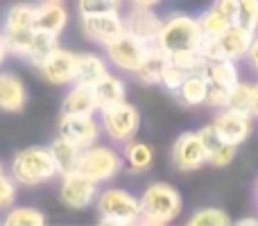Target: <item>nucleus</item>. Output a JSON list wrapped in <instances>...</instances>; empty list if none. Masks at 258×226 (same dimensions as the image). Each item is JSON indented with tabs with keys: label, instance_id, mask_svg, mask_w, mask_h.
I'll return each mask as SVG.
<instances>
[{
	"label": "nucleus",
	"instance_id": "f257e3e1",
	"mask_svg": "<svg viewBox=\"0 0 258 226\" xmlns=\"http://www.w3.org/2000/svg\"><path fill=\"white\" fill-rule=\"evenodd\" d=\"M183 210V197L172 183L154 181L141 195V224L165 226L172 224Z\"/></svg>",
	"mask_w": 258,
	"mask_h": 226
},
{
	"label": "nucleus",
	"instance_id": "f03ea898",
	"mask_svg": "<svg viewBox=\"0 0 258 226\" xmlns=\"http://www.w3.org/2000/svg\"><path fill=\"white\" fill-rule=\"evenodd\" d=\"M57 174L59 172L54 168L52 154H50L48 147H41V145L25 147V149L16 152V156L12 161V177L18 186L34 188L54 179Z\"/></svg>",
	"mask_w": 258,
	"mask_h": 226
},
{
	"label": "nucleus",
	"instance_id": "7ed1b4c3",
	"mask_svg": "<svg viewBox=\"0 0 258 226\" xmlns=\"http://www.w3.org/2000/svg\"><path fill=\"white\" fill-rule=\"evenodd\" d=\"M95 208L100 213V222L111 226L141 224V197L125 188H107L100 190L95 199Z\"/></svg>",
	"mask_w": 258,
	"mask_h": 226
},
{
	"label": "nucleus",
	"instance_id": "20e7f679",
	"mask_svg": "<svg viewBox=\"0 0 258 226\" xmlns=\"http://www.w3.org/2000/svg\"><path fill=\"white\" fill-rule=\"evenodd\" d=\"M200 43H202V30H200V23H197V16L174 12L163 18L156 45L165 54L179 52V50L200 48Z\"/></svg>",
	"mask_w": 258,
	"mask_h": 226
},
{
	"label": "nucleus",
	"instance_id": "39448f33",
	"mask_svg": "<svg viewBox=\"0 0 258 226\" xmlns=\"http://www.w3.org/2000/svg\"><path fill=\"white\" fill-rule=\"evenodd\" d=\"M122 168H125V161H122L120 152L111 145H100V142L82 149L80 163H77V172L100 186L113 181L122 172Z\"/></svg>",
	"mask_w": 258,
	"mask_h": 226
},
{
	"label": "nucleus",
	"instance_id": "423d86ee",
	"mask_svg": "<svg viewBox=\"0 0 258 226\" xmlns=\"http://www.w3.org/2000/svg\"><path fill=\"white\" fill-rule=\"evenodd\" d=\"M254 32L245 30L240 25H231L220 36H202L200 52L206 61L213 59H231V61H242L249 52V45L254 41Z\"/></svg>",
	"mask_w": 258,
	"mask_h": 226
},
{
	"label": "nucleus",
	"instance_id": "0eeeda50",
	"mask_svg": "<svg viewBox=\"0 0 258 226\" xmlns=\"http://www.w3.org/2000/svg\"><path fill=\"white\" fill-rule=\"evenodd\" d=\"M100 113V127L102 133L113 145H125L141 131V111L127 100L120 104H113L109 109H102Z\"/></svg>",
	"mask_w": 258,
	"mask_h": 226
},
{
	"label": "nucleus",
	"instance_id": "6e6552de",
	"mask_svg": "<svg viewBox=\"0 0 258 226\" xmlns=\"http://www.w3.org/2000/svg\"><path fill=\"white\" fill-rule=\"evenodd\" d=\"M170 163L177 172H195L209 165V152L197 131H183L170 149Z\"/></svg>",
	"mask_w": 258,
	"mask_h": 226
},
{
	"label": "nucleus",
	"instance_id": "1a4fd4ad",
	"mask_svg": "<svg viewBox=\"0 0 258 226\" xmlns=\"http://www.w3.org/2000/svg\"><path fill=\"white\" fill-rule=\"evenodd\" d=\"M100 195V183L91 181L89 177L75 172L61 174V186H59V199L63 206L73 210H84L95 204Z\"/></svg>",
	"mask_w": 258,
	"mask_h": 226
},
{
	"label": "nucleus",
	"instance_id": "9d476101",
	"mask_svg": "<svg viewBox=\"0 0 258 226\" xmlns=\"http://www.w3.org/2000/svg\"><path fill=\"white\" fill-rule=\"evenodd\" d=\"M254 115L247 111H238V109L224 107L220 109L218 115L213 118V129L218 131V136L229 145L240 147L242 142H247V138L254 131Z\"/></svg>",
	"mask_w": 258,
	"mask_h": 226
},
{
	"label": "nucleus",
	"instance_id": "9b49d317",
	"mask_svg": "<svg viewBox=\"0 0 258 226\" xmlns=\"http://www.w3.org/2000/svg\"><path fill=\"white\" fill-rule=\"evenodd\" d=\"M57 131L59 136L71 140L80 149L95 145L100 140V136H102V127H100V120H95V115H63L61 113Z\"/></svg>",
	"mask_w": 258,
	"mask_h": 226
},
{
	"label": "nucleus",
	"instance_id": "f8f14e48",
	"mask_svg": "<svg viewBox=\"0 0 258 226\" xmlns=\"http://www.w3.org/2000/svg\"><path fill=\"white\" fill-rule=\"evenodd\" d=\"M41 77L48 84L54 86H71L75 84V70H77V54L71 50H63L59 45L54 52H50L43 61L36 63Z\"/></svg>",
	"mask_w": 258,
	"mask_h": 226
},
{
	"label": "nucleus",
	"instance_id": "ddd939ff",
	"mask_svg": "<svg viewBox=\"0 0 258 226\" xmlns=\"http://www.w3.org/2000/svg\"><path fill=\"white\" fill-rule=\"evenodd\" d=\"M147 48L150 45L141 43L138 39H134L125 32L118 39H113L111 43L104 45V54H107L109 66H116L122 72H134L141 63V59L145 57Z\"/></svg>",
	"mask_w": 258,
	"mask_h": 226
},
{
	"label": "nucleus",
	"instance_id": "4468645a",
	"mask_svg": "<svg viewBox=\"0 0 258 226\" xmlns=\"http://www.w3.org/2000/svg\"><path fill=\"white\" fill-rule=\"evenodd\" d=\"M82 32L89 41L98 45H107L120 34H125V18L120 12L93 14V16H82Z\"/></svg>",
	"mask_w": 258,
	"mask_h": 226
},
{
	"label": "nucleus",
	"instance_id": "2eb2a0df",
	"mask_svg": "<svg viewBox=\"0 0 258 226\" xmlns=\"http://www.w3.org/2000/svg\"><path fill=\"white\" fill-rule=\"evenodd\" d=\"M125 32L134 39H138L145 45H154L159 39L161 25L163 18L154 12L152 7H129V12L125 14Z\"/></svg>",
	"mask_w": 258,
	"mask_h": 226
},
{
	"label": "nucleus",
	"instance_id": "dca6fc26",
	"mask_svg": "<svg viewBox=\"0 0 258 226\" xmlns=\"http://www.w3.org/2000/svg\"><path fill=\"white\" fill-rule=\"evenodd\" d=\"M202 75H204L209 89L231 93L233 86L240 82V68H238V61H231V59H213V61L204 63Z\"/></svg>",
	"mask_w": 258,
	"mask_h": 226
},
{
	"label": "nucleus",
	"instance_id": "f3484780",
	"mask_svg": "<svg viewBox=\"0 0 258 226\" xmlns=\"http://www.w3.org/2000/svg\"><path fill=\"white\" fill-rule=\"evenodd\" d=\"M168 68V54L159 48V45H150L145 52V57L141 59L138 68L132 72L143 86H161L163 72Z\"/></svg>",
	"mask_w": 258,
	"mask_h": 226
},
{
	"label": "nucleus",
	"instance_id": "a211bd4d",
	"mask_svg": "<svg viewBox=\"0 0 258 226\" xmlns=\"http://www.w3.org/2000/svg\"><path fill=\"white\" fill-rule=\"evenodd\" d=\"M30 93L23 80L14 72H0V111L18 113L25 109Z\"/></svg>",
	"mask_w": 258,
	"mask_h": 226
},
{
	"label": "nucleus",
	"instance_id": "6ab92c4d",
	"mask_svg": "<svg viewBox=\"0 0 258 226\" xmlns=\"http://www.w3.org/2000/svg\"><path fill=\"white\" fill-rule=\"evenodd\" d=\"M68 25V9L63 3H50L41 0L34 9V30L50 32V34H61Z\"/></svg>",
	"mask_w": 258,
	"mask_h": 226
},
{
	"label": "nucleus",
	"instance_id": "aec40b11",
	"mask_svg": "<svg viewBox=\"0 0 258 226\" xmlns=\"http://www.w3.org/2000/svg\"><path fill=\"white\" fill-rule=\"evenodd\" d=\"M61 113L63 115H95V113H98L93 86L75 82V84L68 89V93L63 95Z\"/></svg>",
	"mask_w": 258,
	"mask_h": 226
},
{
	"label": "nucleus",
	"instance_id": "412c9836",
	"mask_svg": "<svg viewBox=\"0 0 258 226\" xmlns=\"http://www.w3.org/2000/svg\"><path fill=\"white\" fill-rule=\"evenodd\" d=\"M93 95H95V104H98V111L109 109L113 104H120L127 100V86L113 72H107L102 80H98L93 84Z\"/></svg>",
	"mask_w": 258,
	"mask_h": 226
},
{
	"label": "nucleus",
	"instance_id": "4be33fe9",
	"mask_svg": "<svg viewBox=\"0 0 258 226\" xmlns=\"http://www.w3.org/2000/svg\"><path fill=\"white\" fill-rule=\"evenodd\" d=\"M107 72H109L107 57H100V54H95V52H82V54H77L75 82L93 86L95 82L102 80Z\"/></svg>",
	"mask_w": 258,
	"mask_h": 226
},
{
	"label": "nucleus",
	"instance_id": "5701e85b",
	"mask_svg": "<svg viewBox=\"0 0 258 226\" xmlns=\"http://www.w3.org/2000/svg\"><path fill=\"white\" fill-rule=\"evenodd\" d=\"M122 161L132 172H147L154 165V149L152 145H147L145 140L132 138L129 142L122 145Z\"/></svg>",
	"mask_w": 258,
	"mask_h": 226
},
{
	"label": "nucleus",
	"instance_id": "b1692460",
	"mask_svg": "<svg viewBox=\"0 0 258 226\" xmlns=\"http://www.w3.org/2000/svg\"><path fill=\"white\" fill-rule=\"evenodd\" d=\"M50 154H52V161H54V168H57L59 174H68V172H75L77 170V163H80V154L82 149L77 145H73L71 140L66 138L57 136L52 142L48 145Z\"/></svg>",
	"mask_w": 258,
	"mask_h": 226
},
{
	"label": "nucleus",
	"instance_id": "393cba45",
	"mask_svg": "<svg viewBox=\"0 0 258 226\" xmlns=\"http://www.w3.org/2000/svg\"><path fill=\"white\" fill-rule=\"evenodd\" d=\"M206 91H209V84H206L204 75L202 72H192L186 80L181 82L177 91H174V98L181 107H202L206 100Z\"/></svg>",
	"mask_w": 258,
	"mask_h": 226
},
{
	"label": "nucleus",
	"instance_id": "a878e982",
	"mask_svg": "<svg viewBox=\"0 0 258 226\" xmlns=\"http://www.w3.org/2000/svg\"><path fill=\"white\" fill-rule=\"evenodd\" d=\"M59 48V36L57 34H50V32H41V30H34V36L30 41V48H27V54L25 59L30 63H39L48 57L50 52Z\"/></svg>",
	"mask_w": 258,
	"mask_h": 226
},
{
	"label": "nucleus",
	"instance_id": "bb28decb",
	"mask_svg": "<svg viewBox=\"0 0 258 226\" xmlns=\"http://www.w3.org/2000/svg\"><path fill=\"white\" fill-rule=\"evenodd\" d=\"M0 34H3L5 43H7L9 54L25 59L30 41H32V36H34V27H3Z\"/></svg>",
	"mask_w": 258,
	"mask_h": 226
},
{
	"label": "nucleus",
	"instance_id": "cd10ccee",
	"mask_svg": "<svg viewBox=\"0 0 258 226\" xmlns=\"http://www.w3.org/2000/svg\"><path fill=\"white\" fill-rule=\"evenodd\" d=\"M197 23H200L202 36H220L222 32H227L229 27L233 25L215 5H211L206 12H202L200 16H197Z\"/></svg>",
	"mask_w": 258,
	"mask_h": 226
},
{
	"label": "nucleus",
	"instance_id": "c85d7f7f",
	"mask_svg": "<svg viewBox=\"0 0 258 226\" xmlns=\"http://www.w3.org/2000/svg\"><path fill=\"white\" fill-rule=\"evenodd\" d=\"M168 63L174 66L177 70L192 75V72H202L206 59L202 57L200 48H190V50H179V52H170L168 54Z\"/></svg>",
	"mask_w": 258,
	"mask_h": 226
},
{
	"label": "nucleus",
	"instance_id": "c756f323",
	"mask_svg": "<svg viewBox=\"0 0 258 226\" xmlns=\"http://www.w3.org/2000/svg\"><path fill=\"white\" fill-rule=\"evenodd\" d=\"M48 222L39 208H30V206H12L5 215L3 224L7 226H43Z\"/></svg>",
	"mask_w": 258,
	"mask_h": 226
},
{
	"label": "nucleus",
	"instance_id": "7c9ffc66",
	"mask_svg": "<svg viewBox=\"0 0 258 226\" xmlns=\"http://www.w3.org/2000/svg\"><path fill=\"white\" fill-rule=\"evenodd\" d=\"M233 219L229 217V213L220 206H202V208L192 210V215L188 217L190 226H227Z\"/></svg>",
	"mask_w": 258,
	"mask_h": 226
},
{
	"label": "nucleus",
	"instance_id": "2f4dec72",
	"mask_svg": "<svg viewBox=\"0 0 258 226\" xmlns=\"http://www.w3.org/2000/svg\"><path fill=\"white\" fill-rule=\"evenodd\" d=\"M34 9L32 3H16L5 12L3 27H34Z\"/></svg>",
	"mask_w": 258,
	"mask_h": 226
},
{
	"label": "nucleus",
	"instance_id": "473e14b6",
	"mask_svg": "<svg viewBox=\"0 0 258 226\" xmlns=\"http://www.w3.org/2000/svg\"><path fill=\"white\" fill-rule=\"evenodd\" d=\"M251 98H254V84L240 80L236 86H233L231 95H229V107L238 109V111L251 113Z\"/></svg>",
	"mask_w": 258,
	"mask_h": 226
},
{
	"label": "nucleus",
	"instance_id": "72a5a7b5",
	"mask_svg": "<svg viewBox=\"0 0 258 226\" xmlns=\"http://www.w3.org/2000/svg\"><path fill=\"white\" fill-rule=\"evenodd\" d=\"M120 7H122V0H77V12H80V16L120 12Z\"/></svg>",
	"mask_w": 258,
	"mask_h": 226
},
{
	"label": "nucleus",
	"instance_id": "f704fd0d",
	"mask_svg": "<svg viewBox=\"0 0 258 226\" xmlns=\"http://www.w3.org/2000/svg\"><path fill=\"white\" fill-rule=\"evenodd\" d=\"M238 25L258 34V0H238Z\"/></svg>",
	"mask_w": 258,
	"mask_h": 226
},
{
	"label": "nucleus",
	"instance_id": "c9c22d12",
	"mask_svg": "<svg viewBox=\"0 0 258 226\" xmlns=\"http://www.w3.org/2000/svg\"><path fill=\"white\" fill-rule=\"evenodd\" d=\"M238 156V147L236 145H229V142H220L218 147L209 152V165L213 168H229V165L236 161Z\"/></svg>",
	"mask_w": 258,
	"mask_h": 226
},
{
	"label": "nucleus",
	"instance_id": "e433bc0d",
	"mask_svg": "<svg viewBox=\"0 0 258 226\" xmlns=\"http://www.w3.org/2000/svg\"><path fill=\"white\" fill-rule=\"evenodd\" d=\"M16 188H18V183L14 181L12 174H0V210L7 213V210L14 206L16 195H18Z\"/></svg>",
	"mask_w": 258,
	"mask_h": 226
},
{
	"label": "nucleus",
	"instance_id": "4c0bfd02",
	"mask_svg": "<svg viewBox=\"0 0 258 226\" xmlns=\"http://www.w3.org/2000/svg\"><path fill=\"white\" fill-rule=\"evenodd\" d=\"M186 72H181V70H177L174 66H170L168 63V68H165V72H163V80H161V86H163L165 91H170V93H174V91L181 86V82L186 80Z\"/></svg>",
	"mask_w": 258,
	"mask_h": 226
},
{
	"label": "nucleus",
	"instance_id": "58836bf2",
	"mask_svg": "<svg viewBox=\"0 0 258 226\" xmlns=\"http://www.w3.org/2000/svg\"><path fill=\"white\" fill-rule=\"evenodd\" d=\"M245 61H247V66L251 68V72H256V75H258V34L254 36V41H251L249 52H247Z\"/></svg>",
	"mask_w": 258,
	"mask_h": 226
},
{
	"label": "nucleus",
	"instance_id": "ea45409f",
	"mask_svg": "<svg viewBox=\"0 0 258 226\" xmlns=\"http://www.w3.org/2000/svg\"><path fill=\"white\" fill-rule=\"evenodd\" d=\"M161 3L163 0H129V5H134V7H152V9H156Z\"/></svg>",
	"mask_w": 258,
	"mask_h": 226
},
{
	"label": "nucleus",
	"instance_id": "a19ab883",
	"mask_svg": "<svg viewBox=\"0 0 258 226\" xmlns=\"http://www.w3.org/2000/svg\"><path fill=\"white\" fill-rule=\"evenodd\" d=\"M236 224H240V226H254V224H258V215H247V217H240Z\"/></svg>",
	"mask_w": 258,
	"mask_h": 226
},
{
	"label": "nucleus",
	"instance_id": "79ce46f5",
	"mask_svg": "<svg viewBox=\"0 0 258 226\" xmlns=\"http://www.w3.org/2000/svg\"><path fill=\"white\" fill-rule=\"evenodd\" d=\"M251 115L258 118V82L254 84V98H251Z\"/></svg>",
	"mask_w": 258,
	"mask_h": 226
},
{
	"label": "nucleus",
	"instance_id": "37998d69",
	"mask_svg": "<svg viewBox=\"0 0 258 226\" xmlns=\"http://www.w3.org/2000/svg\"><path fill=\"white\" fill-rule=\"evenodd\" d=\"M7 54H9V50H7V43H5L3 34H0V66H3V61H5V59H7Z\"/></svg>",
	"mask_w": 258,
	"mask_h": 226
},
{
	"label": "nucleus",
	"instance_id": "c03bdc74",
	"mask_svg": "<svg viewBox=\"0 0 258 226\" xmlns=\"http://www.w3.org/2000/svg\"><path fill=\"white\" fill-rule=\"evenodd\" d=\"M256 206H258V181H256Z\"/></svg>",
	"mask_w": 258,
	"mask_h": 226
},
{
	"label": "nucleus",
	"instance_id": "a18cd8bd",
	"mask_svg": "<svg viewBox=\"0 0 258 226\" xmlns=\"http://www.w3.org/2000/svg\"><path fill=\"white\" fill-rule=\"evenodd\" d=\"M0 174H5V165L3 163H0Z\"/></svg>",
	"mask_w": 258,
	"mask_h": 226
},
{
	"label": "nucleus",
	"instance_id": "49530a36",
	"mask_svg": "<svg viewBox=\"0 0 258 226\" xmlns=\"http://www.w3.org/2000/svg\"><path fill=\"white\" fill-rule=\"evenodd\" d=\"M50 3H63V0H50Z\"/></svg>",
	"mask_w": 258,
	"mask_h": 226
}]
</instances>
